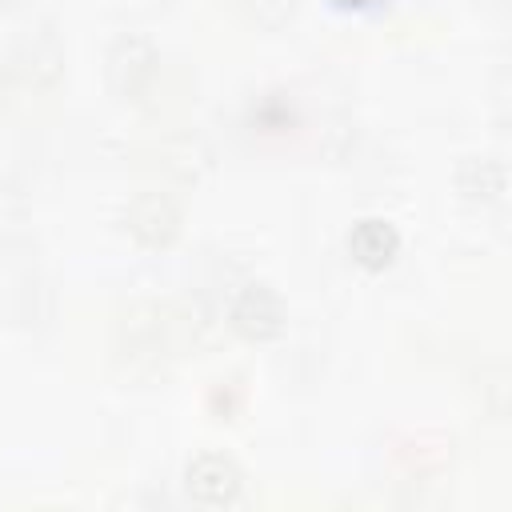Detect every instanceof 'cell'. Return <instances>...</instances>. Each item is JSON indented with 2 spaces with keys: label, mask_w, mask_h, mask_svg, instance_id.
Listing matches in <instances>:
<instances>
[{
  "label": "cell",
  "mask_w": 512,
  "mask_h": 512,
  "mask_svg": "<svg viewBox=\"0 0 512 512\" xmlns=\"http://www.w3.org/2000/svg\"><path fill=\"white\" fill-rule=\"evenodd\" d=\"M184 480H188V492H192L200 504H232V500L240 496V488H244V476H240L236 460H228V456H220V452L196 456V460L188 464Z\"/></svg>",
  "instance_id": "1"
},
{
  "label": "cell",
  "mask_w": 512,
  "mask_h": 512,
  "mask_svg": "<svg viewBox=\"0 0 512 512\" xmlns=\"http://www.w3.org/2000/svg\"><path fill=\"white\" fill-rule=\"evenodd\" d=\"M124 224H128V232H132L140 244L164 248V244H172L176 232H180V212H176L172 200H164V196H156V192H144V196H136V200L128 204Z\"/></svg>",
  "instance_id": "2"
},
{
  "label": "cell",
  "mask_w": 512,
  "mask_h": 512,
  "mask_svg": "<svg viewBox=\"0 0 512 512\" xmlns=\"http://www.w3.org/2000/svg\"><path fill=\"white\" fill-rule=\"evenodd\" d=\"M280 296L268 284H248L236 300H232V328L248 340H268L280 332Z\"/></svg>",
  "instance_id": "3"
},
{
  "label": "cell",
  "mask_w": 512,
  "mask_h": 512,
  "mask_svg": "<svg viewBox=\"0 0 512 512\" xmlns=\"http://www.w3.org/2000/svg\"><path fill=\"white\" fill-rule=\"evenodd\" d=\"M348 252H352L356 264H364V268H384V264H392L396 252H400V232H396L388 220L368 216V220H360V224L348 232Z\"/></svg>",
  "instance_id": "4"
},
{
  "label": "cell",
  "mask_w": 512,
  "mask_h": 512,
  "mask_svg": "<svg viewBox=\"0 0 512 512\" xmlns=\"http://www.w3.org/2000/svg\"><path fill=\"white\" fill-rule=\"evenodd\" d=\"M460 188L468 196H480V200H500V192H504V164L500 160L492 164V156L468 160L460 168Z\"/></svg>",
  "instance_id": "5"
},
{
  "label": "cell",
  "mask_w": 512,
  "mask_h": 512,
  "mask_svg": "<svg viewBox=\"0 0 512 512\" xmlns=\"http://www.w3.org/2000/svg\"><path fill=\"white\" fill-rule=\"evenodd\" d=\"M136 40H140V36L120 40V44L112 48V56H108V72H112V80H116L120 72H128V80H124V88H120V92H136V88L148 80V72H152V52H144L140 60L132 56V52H136Z\"/></svg>",
  "instance_id": "6"
},
{
  "label": "cell",
  "mask_w": 512,
  "mask_h": 512,
  "mask_svg": "<svg viewBox=\"0 0 512 512\" xmlns=\"http://www.w3.org/2000/svg\"><path fill=\"white\" fill-rule=\"evenodd\" d=\"M348 4H360V0H348Z\"/></svg>",
  "instance_id": "7"
}]
</instances>
